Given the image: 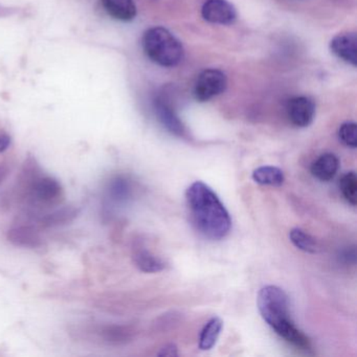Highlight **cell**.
Masks as SVG:
<instances>
[{
  "label": "cell",
  "instance_id": "obj_1",
  "mask_svg": "<svg viewBox=\"0 0 357 357\" xmlns=\"http://www.w3.org/2000/svg\"><path fill=\"white\" fill-rule=\"evenodd\" d=\"M190 214L196 229L211 240H222L231 229L229 211L217 194L202 181H195L185 192Z\"/></svg>",
  "mask_w": 357,
  "mask_h": 357
},
{
  "label": "cell",
  "instance_id": "obj_2",
  "mask_svg": "<svg viewBox=\"0 0 357 357\" xmlns=\"http://www.w3.org/2000/svg\"><path fill=\"white\" fill-rule=\"evenodd\" d=\"M263 319L286 342L301 350H311L309 338L294 325L289 309V298L282 288L267 285L261 288L257 298Z\"/></svg>",
  "mask_w": 357,
  "mask_h": 357
},
{
  "label": "cell",
  "instance_id": "obj_3",
  "mask_svg": "<svg viewBox=\"0 0 357 357\" xmlns=\"http://www.w3.org/2000/svg\"><path fill=\"white\" fill-rule=\"evenodd\" d=\"M142 45L146 56L162 68H175L185 57V50L181 41L162 26L146 31Z\"/></svg>",
  "mask_w": 357,
  "mask_h": 357
},
{
  "label": "cell",
  "instance_id": "obj_4",
  "mask_svg": "<svg viewBox=\"0 0 357 357\" xmlns=\"http://www.w3.org/2000/svg\"><path fill=\"white\" fill-rule=\"evenodd\" d=\"M227 79L225 73L215 68L204 70L198 76L194 87V96L199 102L210 101L227 89Z\"/></svg>",
  "mask_w": 357,
  "mask_h": 357
},
{
  "label": "cell",
  "instance_id": "obj_5",
  "mask_svg": "<svg viewBox=\"0 0 357 357\" xmlns=\"http://www.w3.org/2000/svg\"><path fill=\"white\" fill-rule=\"evenodd\" d=\"M202 15L210 24L229 26L235 22L237 12L227 0H206L202 8Z\"/></svg>",
  "mask_w": 357,
  "mask_h": 357
},
{
  "label": "cell",
  "instance_id": "obj_6",
  "mask_svg": "<svg viewBox=\"0 0 357 357\" xmlns=\"http://www.w3.org/2000/svg\"><path fill=\"white\" fill-rule=\"evenodd\" d=\"M287 116L294 126H309L315 116L314 102L308 97L292 98L287 104Z\"/></svg>",
  "mask_w": 357,
  "mask_h": 357
},
{
  "label": "cell",
  "instance_id": "obj_7",
  "mask_svg": "<svg viewBox=\"0 0 357 357\" xmlns=\"http://www.w3.org/2000/svg\"><path fill=\"white\" fill-rule=\"evenodd\" d=\"M330 49L336 57L342 61L356 66L357 38L353 33H344L334 37L330 43Z\"/></svg>",
  "mask_w": 357,
  "mask_h": 357
},
{
  "label": "cell",
  "instance_id": "obj_8",
  "mask_svg": "<svg viewBox=\"0 0 357 357\" xmlns=\"http://www.w3.org/2000/svg\"><path fill=\"white\" fill-rule=\"evenodd\" d=\"M33 196L40 204H56L62 196V187L57 179L53 177H43L38 179L33 187Z\"/></svg>",
  "mask_w": 357,
  "mask_h": 357
},
{
  "label": "cell",
  "instance_id": "obj_9",
  "mask_svg": "<svg viewBox=\"0 0 357 357\" xmlns=\"http://www.w3.org/2000/svg\"><path fill=\"white\" fill-rule=\"evenodd\" d=\"M106 13L119 22H132L137 17V9L133 0H102Z\"/></svg>",
  "mask_w": 357,
  "mask_h": 357
},
{
  "label": "cell",
  "instance_id": "obj_10",
  "mask_svg": "<svg viewBox=\"0 0 357 357\" xmlns=\"http://www.w3.org/2000/svg\"><path fill=\"white\" fill-rule=\"evenodd\" d=\"M8 240L14 245L24 248H38L43 245V237L32 227H17L10 229Z\"/></svg>",
  "mask_w": 357,
  "mask_h": 357
},
{
  "label": "cell",
  "instance_id": "obj_11",
  "mask_svg": "<svg viewBox=\"0 0 357 357\" xmlns=\"http://www.w3.org/2000/svg\"><path fill=\"white\" fill-rule=\"evenodd\" d=\"M340 169V160L332 153H325L319 156L311 165L310 171L315 178L321 181H329L335 177Z\"/></svg>",
  "mask_w": 357,
  "mask_h": 357
},
{
  "label": "cell",
  "instance_id": "obj_12",
  "mask_svg": "<svg viewBox=\"0 0 357 357\" xmlns=\"http://www.w3.org/2000/svg\"><path fill=\"white\" fill-rule=\"evenodd\" d=\"M154 106H155V112L158 114V120L171 133L177 135V137H183L185 135V126L175 114L174 110H172V108L168 104L165 103L160 99H158L155 100Z\"/></svg>",
  "mask_w": 357,
  "mask_h": 357
},
{
  "label": "cell",
  "instance_id": "obj_13",
  "mask_svg": "<svg viewBox=\"0 0 357 357\" xmlns=\"http://www.w3.org/2000/svg\"><path fill=\"white\" fill-rule=\"evenodd\" d=\"M133 261L137 268L144 273H158L166 268V262L162 258L155 256L145 248H135L133 252Z\"/></svg>",
  "mask_w": 357,
  "mask_h": 357
},
{
  "label": "cell",
  "instance_id": "obj_14",
  "mask_svg": "<svg viewBox=\"0 0 357 357\" xmlns=\"http://www.w3.org/2000/svg\"><path fill=\"white\" fill-rule=\"evenodd\" d=\"M252 179L258 185L280 187L285 181V176H284L283 171L277 167L263 166L254 170Z\"/></svg>",
  "mask_w": 357,
  "mask_h": 357
},
{
  "label": "cell",
  "instance_id": "obj_15",
  "mask_svg": "<svg viewBox=\"0 0 357 357\" xmlns=\"http://www.w3.org/2000/svg\"><path fill=\"white\" fill-rule=\"evenodd\" d=\"M80 210L75 206H64L59 210L54 211L50 214L45 215L40 219L43 227H59V225H68L72 222L78 216Z\"/></svg>",
  "mask_w": 357,
  "mask_h": 357
},
{
  "label": "cell",
  "instance_id": "obj_16",
  "mask_svg": "<svg viewBox=\"0 0 357 357\" xmlns=\"http://www.w3.org/2000/svg\"><path fill=\"white\" fill-rule=\"evenodd\" d=\"M223 321L218 317H212L204 325V329L199 336V349L202 351L211 350L216 344L221 330H222Z\"/></svg>",
  "mask_w": 357,
  "mask_h": 357
},
{
  "label": "cell",
  "instance_id": "obj_17",
  "mask_svg": "<svg viewBox=\"0 0 357 357\" xmlns=\"http://www.w3.org/2000/svg\"><path fill=\"white\" fill-rule=\"evenodd\" d=\"M289 238L292 244L303 252L314 254L319 250V246H317L314 238L306 231H303V229H298V227L290 231Z\"/></svg>",
  "mask_w": 357,
  "mask_h": 357
},
{
  "label": "cell",
  "instance_id": "obj_18",
  "mask_svg": "<svg viewBox=\"0 0 357 357\" xmlns=\"http://www.w3.org/2000/svg\"><path fill=\"white\" fill-rule=\"evenodd\" d=\"M109 196L116 202H125L132 194V185L128 179L118 176L112 179L109 183Z\"/></svg>",
  "mask_w": 357,
  "mask_h": 357
},
{
  "label": "cell",
  "instance_id": "obj_19",
  "mask_svg": "<svg viewBox=\"0 0 357 357\" xmlns=\"http://www.w3.org/2000/svg\"><path fill=\"white\" fill-rule=\"evenodd\" d=\"M340 189L344 199L352 204L356 206L357 204V177L355 172L346 173L340 181Z\"/></svg>",
  "mask_w": 357,
  "mask_h": 357
},
{
  "label": "cell",
  "instance_id": "obj_20",
  "mask_svg": "<svg viewBox=\"0 0 357 357\" xmlns=\"http://www.w3.org/2000/svg\"><path fill=\"white\" fill-rule=\"evenodd\" d=\"M100 336L109 344H121L128 340L130 331L127 328L119 326H106L99 330Z\"/></svg>",
  "mask_w": 357,
  "mask_h": 357
},
{
  "label": "cell",
  "instance_id": "obj_21",
  "mask_svg": "<svg viewBox=\"0 0 357 357\" xmlns=\"http://www.w3.org/2000/svg\"><path fill=\"white\" fill-rule=\"evenodd\" d=\"M338 137L347 147H357V126L354 122H346L340 127L338 130Z\"/></svg>",
  "mask_w": 357,
  "mask_h": 357
},
{
  "label": "cell",
  "instance_id": "obj_22",
  "mask_svg": "<svg viewBox=\"0 0 357 357\" xmlns=\"http://www.w3.org/2000/svg\"><path fill=\"white\" fill-rule=\"evenodd\" d=\"M178 352H177V347L173 344H166L160 349V352L158 353V356H177Z\"/></svg>",
  "mask_w": 357,
  "mask_h": 357
},
{
  "label": "cell",
  "instance_id": "obj_23",
  "mask_svg": "<svg viewBox=\"0 0 357 357\" xmlns=\"http://www.w3.org/2000/svg\"><path fill=\"white\" fill-rule=\"evenodd\" d=\"M11 145V137L6 133H0V153H3Z\"/></svg>",
  "mask_w": 357,
  "mask_h": 357
},
{
  "label": "cell",
  "instance_id": "obj_24",
  "mask_svg": "<svg viewBox=\"0 0 357 357\" xmlns=\"http://www.w3.org/2000/svg\"><path fill=\"white\" fill-rule=\"evenodd\" d=\"M8 172H9V170H8L7 167L0 166V183L5 181L6 177H7Z\"/></svg>",
  "mask_w": 357,
  "mask_h": 357
}]
</instances>
